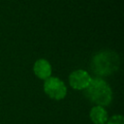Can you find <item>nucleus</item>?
I'll return each mask as SVG.
<instances>
[{"mask_svg": "<svg viewBox=\"0 0 124 124\" xmlns=\"http://www.w3.org/2000/svg\"><path fill=\"white\" fill-rule=\"evenodd\" d=\"M120 59L116 52L112 50H104L95 54L91 61L92 72L100 77L113 74L119 68Z\"/></svg>", "mask_w": 124, "mask_h": 124, "instance_id": "nucleus-1", "label": "nucleus"}, {"mask_svg": "<svg viewBox=\"0 0 124 124\" xmlns=\"http://www.w3.org/2000/svg\"><path fill=\"white\" fill-rule=\"evenodd\" d=\"M86 98L97 106H108L112 100V91L109 85L102 78H91L89 85L85 88Z\"/></svg>", "mask_w": 124, "mask_h": 124, "instance_id": "nucleus-2", "label": "nucleus"}, {"mask_svg": "<svg viewBox=\"0 0 124 124\" xmlns=\"http://www.w3.org/2000/svg\"><path fill=\"white\" fill-rule=\"evenodd\" d=\"M44 91L49 98L54 100H61L67 94L65 83L60 78L54 77H49L48 78L45 79Z\"/></svg>", "mask_w": 124, "mask_h": 124, "instance_id": "nucleus-3", "label": "nucleus"}, {"mask_svg": "<svg viewBox=\"0 0 124 124\" xmlns=\"http://www.w3.org/2000/svg\"><path fill=\"white\" fill-rule=\"evenodd\" d=\"M91 78H92L87 72L83 70H76L70 75L69 82H70V85L74 89L82 90V89H85L89 85Z\"/></svg>", "mask_w": 124, "mask_h": 124, "instance_id": "nucleus-4", "label": "nucleus"}, {"mask_svg": "<svg viewBox=\"0 0 124 124\" xmlns=\"http://www.w3.org/2000/svg\"><path fill=\"white\" fill-rule=\"evenodd\" d=\"M33 71L36 77L41 79H46L51 75V66L46 59H38L34 63Z\"/></svg>", "mask_w": 124, "mask_h": 124, "instance_id": "nucleus-5", "label": "nucleus"}, {"mask_svg": "<svg viewBox=\"0 0 124 124\" xmlns=\"http://www.w3.org/2000/svg\"><path fill=\"white\" fill-rule=\"evenodd\" d=\"M90 119L94 124H106L108 121V112L101 106H95L90 110Z\"/></svg>", "mask_w": 124, "mask_h": 124, "instance_id": "nucleus-6", "label": "nucleus"}, {"mask_svg": "<svg viewBox=\"0 0 124 124\" xmlns=\"http://www.w3.org/2000/svg\"><path fill=\"white\" fill-rule=\"evenodd\" d=\"M107 124H124V118L122 115H113L108 119Z\"/></svg>", "mask_w": 124, "mask_h": 124, "instance_id": "nucleus-7", "label": "nucleus"}]
</instances>
